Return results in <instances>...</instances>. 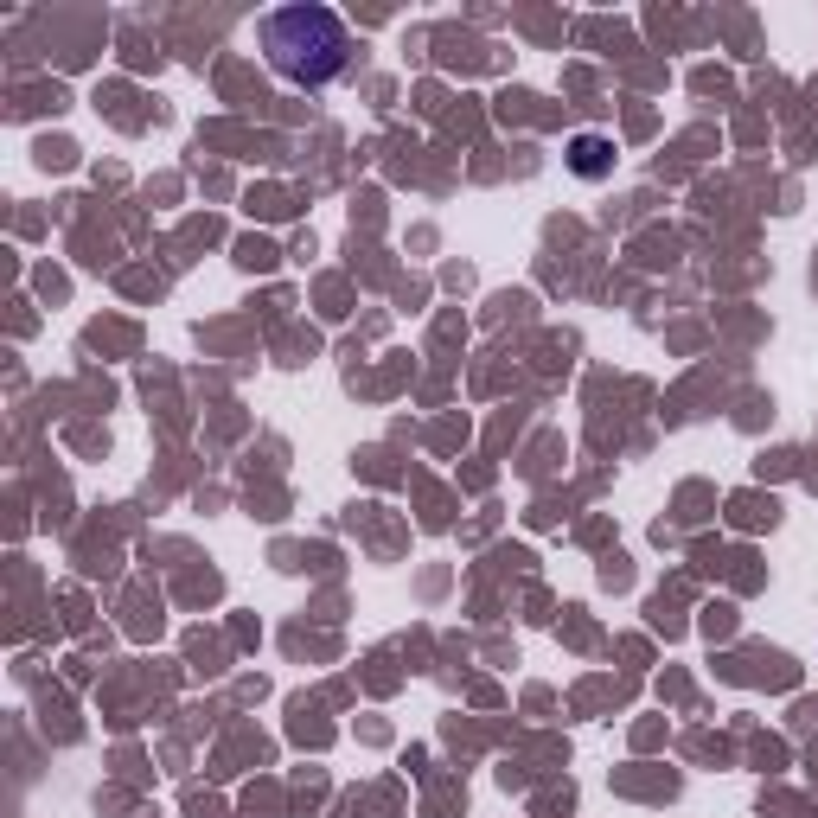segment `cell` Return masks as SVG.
<instances>
[{
  "label": "cell",
  "mask_w": 818,
  "mask_h": 818,
  "mask_svg": "<svg viewBox=\"0 0 818 818\" xmlns=\"http://www.w3.org/2000/svg\"><path fill=\"white\" fill-rule=\"evenodd\" d=\"M256 39H263V52H269L275 71H282L288 84H307V90L333 84V77L346 71V58H352L346 26H339V13H326V7L263 13V20H256Z\"/></svg>",
  "instance_id": "1"
},
{
  "label": "cell",
  "mask_w": 818,
  "mask_h": 818,
  "mask_svg": "<svg viewBox=\"0 0 818 818\" xmlns=\"http://www.w3.org/2000/svg\"><path fill=\"white\" fill-rule=\"evenodd\" d=\"M608 154H614V147L601 141V135H576V147H569V167H576L582 179H601V173H608Z\"/></svg>",
  "instance_id": "2"
}]
</instances>
